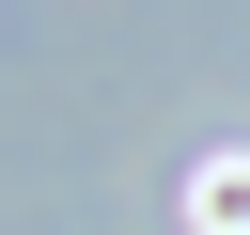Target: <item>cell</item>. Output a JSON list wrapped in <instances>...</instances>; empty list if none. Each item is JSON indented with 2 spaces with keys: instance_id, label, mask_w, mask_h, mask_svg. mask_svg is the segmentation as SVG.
Masks as SVG:
<instances>
[{
  "instance_id": "cell-1",
  "label": "cell",
  "mask_w": 250,
  "mask_h": 235,
  "mask_svg": "<svg viewBox=\"0 0 250 235\" xmlns=\"http://www.w3.org/2000/svg\"><path fill=\"white\" fill-rule=\"evenodd\" d=\"M203 219H219V235H250V172H234V157L203 172Z\"/></svg>"
}]
</instances>
